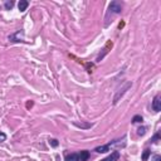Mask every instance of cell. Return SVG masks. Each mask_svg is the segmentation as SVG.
Segmentation results:
<instances>
[{
	"instance_id": "1",
	"label": "cell",
	"mask_w": 161,
	"mask_h": 161,
	"mask_svg": "<svg viewBox=\"0 0 161 161\" xmlns=\"http://www.w3.org/2000/svg\"><path fill=\"white\" fill-rule=\"evenodd\" d=\"M108 9H110V11L118 14V13H121V10H122V5H121V3H118V1H112L111 4H110Z\"/></svg>"
},
{
	"instance_id": "2",
	"label": "cell",
	"mask_w": 161,
	"mask_h": 161,
	"mask_svg": "<svg viewBox=\"0 0 161 161\" xmlns=\"http://www.w3.org/2000/svg\"><path fill=\"white\" fill-rule=\"evenodd\" d=\"M152 108L155 112H160L161 111V96L157 94V96L154 98L152 101Z\"/></svg>"
},
{
	"instance_id": "3",
	"label": "cell",
	"mask_w": 161,
	"mask_h": 161,
	"mask_svg": "<svg viewBox=\"0 0 161 161\" xmlns=\"http://www.w3.org/2000/svg\"><path fill=\"white\" fill-rule=\"evenodd\" d=\"M131 86H132V83H130V82H128V83L126 84V86H125V87H124V88H122V90H121V92H118L117 94H116V96H115V98H113V103H115V105H116V103L118 102L120 97H121L122 94H124V93H125L126 91H127V90H128V88H130Z\"/></svg>"
},
{
	"instance_id": "4",
	"label": "cell",
	"mask_w": 161,
	"mask_h": 161,
	"mask_svg": "<svg viewBox=\"0 0 161 161\" xmlns=\"http://www.w3.org/2000/svg\"><path fill=\"white\" fill-rule=\"evenodd\" d=\"M118 159H120V152H118V151H113V152L108 157H106V159H103L101 161H117Z\"/></svg>"
},
{
	"instance_id": "5",
	"label": "cell",
	"mask_w": 161,
	"mask_h": 161,
	"mask_svg": "<svg viewBox=\"0 0 161 161\" xmlns=\"http://www.w3.org/2000/svg\"><path fill=\"white\" fill-rule=\"evenodd\" d=\"M111 150V145H103V146H98V147H96L94 149V151L96 152H98V154H103V152H107V151H110Z\"/></svg>"
},
{
	"instance_id": "6",
	"label": "cell",
	"mask_w": 161,
	"mask_h": 161,
	"mask_svg": "<svg viewBox=\"0 0 161 161\" xmlns=\"http://www.w3.org/2000/svg\"><path fill=\"white\" fill-rule=\"evenodd\" d=\"M88 157H90V152L87 150L81 151V154L78 155V161H87Z\"/></svg>"
},
{
	"instance_id": "7",
	"label": "cell",
	"mask_w": 161,
	"mask_h": 161,
	"mask_svg": "<svg viewBox=\"0 0 161 161\" xmlns=\"http://www.w3.org/2000/svg\"><path fill=\"white\" fill-rule=\"evenodd\" d=\"M28 5H29V3H28L27 0H20L19 4H18V8H19V10L20 11H25L27 10V8H28Z\"/></svg>"
},
{
	"instance_id": "8",
	"label": "cell",
	"mask_w": 161,
	"mask_h": 161,
	"mask_svg": "<svg viewBox=\"0 0 161 161\" xmlns=\"http://www.w3.org/2000/svg\"><path fill=\"white\" fill-rule=\"evenodd\" d=\"M65 161H78V154H69V155H65Z\"/></svg>"
},
{
	"instance_id": "9",
	"label": "cell",
	"mask_w": 161,
	"mask_h": 161,
	"mask_svg": "<svg viewBox=\"0 0 161 161\" xmlns=\"http://www.w3.org/2000/svg\"><path fill=\"white\" fill-rule=\"evenodd\" d=\"M150 155H151V151L149 149H146L144 151V154H142V161H147V160H149Z\"/></svg>"
},
{
	"instance_id": "10",
	"label": "cell",
	"mask_w": 161,
	"mask_h": 161,
	"mask_svg": "<svg viewBox=\"0 0 161 161\" xmlns=\"http://www.w3.org/2000/svg\"><path fill=\"white\" fill-rule=\"evenodd\" d=\"M142 121H144V118H142V116H140V115L134 116V118H132V122H134V124H141Z\"/></svg>"
},
{
	"instance_id": "11",
	"label": "cell",
	"mask_w": 161,
	"mask_h": 161,
	"mask_svg": "<svg viewBox=\"0 0 161 161\" xmlns=\"http://www.w3.org/2000/svg\"><path fill=\"white\" fill-rule=\"evenodd\" d=\"M49 145L52 147H57L59 145V142H58V140H55V138H52V140H49Z\"/></svg>"
},
{
	"instance_id": "12",
	"label": "cell",
	"mask_w": 161,
	"mask_h": 161,
	"mask_svg": "<svg viewBox=\"0 0 161 161\" xmlns=\"http://www.w3.org/2000/svg\"><path fill=\"white\" fill-rule=\"evenodd\" d=\"M13 6H14V1H6L5 3V9H6V10H10V9H13Z\"/></svg>"
},
{
	"instance_id": "13",
	"label": "cell",
	"mask_w": 161,
	"mask_h": 161,
	"mask_svg": "<svg viewBox=\"0 0 161 161\" xmlns=\"http://www.w3.org/2000/svg\"><path fill=\"white\" fill-rule=\"evenodd\" d=\"M145 132H146V127H140L137 130V135H138V136H144Z\"/></svg>"
},
{
	"instance_id": "14",
	"label": "cell",
	"mask_w": 161,
	"mask_h": 161,
	"mask_svg": "<svg viewBox=\"0 0 161 161\" xmlns=\"http://www.w3.org/2000/svg\"><path fill=\"white\" fill-rule=\"evenodd\" d=\"M74 126H77V127H82V128L91 127V125H83V124H78V122H74Z\"/></svg>"
},
{
	"instance_id": "15",
	"label": "cell",
	"mask_w": 161,
	"mask_h": 161,
	"mask_svg": "<svg viewBox=\"0 0 161 161\" xmlns=\"http://www.w3.org/2000/svg\"><path fill=\"white\" fill-rule=\"evenodd\" d=\"M5 140H6V135L4 132H0V142H4Z\"/></svg>"
},
{
	"instance_id": "16",
	"label": "cell",
	"mask_w": 161,
	"mask_h": 161,
	"mask_svg": "<svg viewBox=\"0 0 161 161\" xmlns=\"http://www.w3.org/2000/svg\"><path fill=\"white\" fill-rule=\"evenodd\" d=\"M159 138H160V135H159V134H156L155 136L152 137V140H151V141H152V142H157V140H159Z\"/></svg>"
},
{
	"instance_id": "17",
	"label": "cell",
	"mask_w": 161,
	"mask_h": 161,
	"mask_svg": "<svg viewBox=\"0 0 161 161\" xmlns=\"http://www.w3.org/2000/svg\"><path fill=\"white\" fill-rule=\"evenodd\" d=\"M152 161H161V156L160 155H154Z\"/></svg>"
},
{
	"instance_id": "18",
	"label": "cell",
	"mask_w": 161,
	"mask_h": 161,
	"mask_svg": "<svg viewBox=\"0 0 161 161\" xmlns=\"http://www.w3.org/2000/svg\"><path fill=\"white\" fill-rule=\"evenodd\" d=\"M124 25H125L124 23H120V25H118V28H120V29H121V28H122V27H124Z\"/></svg>"
}]
</instances>
